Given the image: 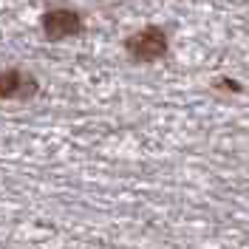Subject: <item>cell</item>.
Wrapping results in <instances>:
<instances>
[{
	"mask_svg": "<svg viewBox=\"0 0 249 249\" xmlns=\"http://www.w3.org/2000/svg\"><path fill=\"white\" fill-rule=\"evenodd\" d=\"M124 51L133 62H159L170 51V37L161 26H144L124 40Z\"/></svg>",
	"mask_w": 249,
	"mask_h": 249,
	"instance_id": "obj_1",
	"label": "cell"
},
{
	"mask_svg": "<svg viewBox=\"0 0 249 249\" xmlns=\"http://www.w3.org/2000/svg\"><path fill=\"white\" fill-rule=\"evenodd\" d=\"M40 29L46 34L48 43H62V40H71L79 37L85 31V20L77 9H68V6H57V9H48L40 17Z\"/></svg>",
	"mask_w": 249,
	"mask_h": 249,
	"instance_id": "obj_2",
	"label": "cell"
},
{
	"mask_svg": "<svg viewBox=\"0 0 249 249\" xmlns=\"http://www.w3.org/2000/svg\"><path fill=\"white\" fill-rule=\"evenodd\" d=\"M40 91V79L23 71V68H0V102L17 99V102H29L31 96Z\"/></svg>",
	"mask_w": 249,
	"mask_h": 249,
	"instance_id": "obj_3",
	"label": "cell"
}]
</instances>
